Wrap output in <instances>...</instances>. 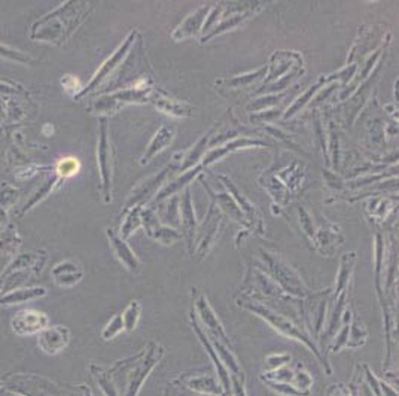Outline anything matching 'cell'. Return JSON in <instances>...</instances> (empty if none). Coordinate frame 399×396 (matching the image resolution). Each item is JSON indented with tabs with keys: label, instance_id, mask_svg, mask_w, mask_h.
<instances>
[{
	"label": "cell",
	"instance_id": "f35d334b",
	"mask_svg": "<svg viewBox=\"0 0 399 396\" xmlns=\"http://www.w3.org/2000/svg\"><path fill=\"white\" fill-rule=\"evenodd\" d=\"M93 375L96 377L98 386L102 388V390L105 392L106 396H120V392H118L116 386L112 382L111 377H109L107 371H103V370H100V368H98L96 373H93Z\"/></svg>",
	"mask_w": 399,
	"mask_h": 396
},
{
	"label": "cell",
	"instance_id": "1f68e13d",
	"mask_svg": "<svg viewBox=\"0 0 399 396\" xmlns=\"http://www.w3.org/2000/svg\"><path fill=\"white\" fill-rule=\"evenodd\" d=\"M355 261H356L355 252H350V254H346L341 258L340 272L337 276V285H335V296H338L341 292L347 291L353 268H355Z\"/></svg>",
	"mask_w": 399,
	"mask_h": 396
},
{
	"label": "cell",
	"instance_id": "4fadbf2b",
	"mask_svg": "<svg viewBox=\"0 0 399 396\" xmlns=\"http://www.w3.org/2000/svg\"><path fill=\"white\" fill-rule=\"evenodd\" d=\"M50 325V319L47 314L39 310H21L18 311L11 320V328L17 336L30 337L39 334Z\"/></svg>",
	"mask_w": 399,
	"mask_h": 396
},
{
	"label": "cell",
	"instance_id": "4dcf8cb0",
	"mask_svg": "<svg viewBox=\"0 0 399 396\" xmlns=\"http://www.w3.org/2000/svg\"><path fill=\"white\" fill-rule=\"evenodd\" d=\"M180 382H184L185 386L191 388L193 390L207 393V395H219L222 393L219 386H216L215 380L208 375H184L180 377Z\"/></svg>",
	"mask_w": 399,
	"mask_h": 396
},
{
	"label": "cell",
	"instance_id": "83f0119b",
	"mask_svg": "<svg viewBox=\"0 0 399 396\" xmlns=\"http://www.w3.org/2000/svg\"><path fill=\"white\" fill-rule=\"evenodd\" d=\"M21 245H23V240L17 231V227L12 223H9L8 227L0 232V252L5 254L6 256L15 258L18 255V250H20Z\"/></svg>",
	"mask_w": 399,
	"mask_h": 396
},
{
	"label": "cell",
	"instance_id": "d6986e66",
	"mask_svg": "<svg viewBox=\"0 0 399 396\" xmlns=\"http://www.w3.org/2000/svg\"><path fill=\"white\" fill-rule=\"evenodd\" d=\"M191 323H193V328H194V331L197 332V336H198L200 341H202L203 346L206 347V350L208 352V355H211V358H212V361H213V364H215V366H216V370H217V374H219V379H221V382H222V384H224L225 396H226V395H230V392H231L230 373L226 371V368H225L224 364L221 362V359H219V356H217L216 350H215V347H213V344H212V341H211V338H208V336L206 334V331H204L202 327H200V323H198V319H197V316H195L194 310H193V313H191Z\"/></svg>",
	"mask_w": 399,
	"mask_h": 396
},
{
	"label": "cell",
	"instance_id": "f1b7e54d",
	"mask_svg": "<svg viewBox=\"0 0 399 396\" xmlns=\"http://www.w3.org/2000/svg\"><path fill=\"white\" fill-rule=\"evenodd\" d=\"M215 131H216V125H215V127L211 131H207L204 134V136L195 143L194 148L191 151H189L188 154L184 155V161H182V164H180V168H179L180 172H186L188 168H193L194 164L198 163L200 158H203L204 152H206V149L208 146V143H211L212 138L215 136V134H213Z\"/></svg>",
	"mask_w": 399,
	"mask_h": 396
},
{
	"label": "cell",
	"instance_id": "44dd1931",
	"mask_svg": "<svg viewBox=\"0 0 399 396\" xmlns=\"http://www.w3.org/2000/svg\"><path fill=\"white\" fill-rule=\"evenodd\" d=\"M200 181H202L203 186L206 188V191H207L208 194H211L213 203H217V209H219V210H224L226 214L230 216L231 219H234L235 222H239V223L241 225V227H244L246 230L250 228V225H249L248 219L244 218L243 212L239 209V206L235 204V201L233 200V197H231L230 194H226V192L216 194V192L212 190V188L206 184V181H204L203 177L200 179Z\"/></svg>",
	"mask_w": 399,
	"mask_h": 396
},
{
	"label": "cell",
	"instance_id": "bcb514c9",
	"mask_svg": "<svg viewBox=\"0 0 399 396\" xmlns=\"http://www.w3.org/2000/svg\"><path fill=\"white\" fill-rule=\"evenodd\" d=\"M42 131H43V134H47V136H51L52 131H54L52 125H51V124H45V125H43V129H42Z\"/></svg>",
	"mask_w": 399,
	"mask_h": 396
},
{
	"label": "cell",
	"instance_id": "ab89813d",
	"mask_svg": "<svg viewBox=\"0 0 399 396\" xmlns=\"http://www.w3.org/2000/svg\"><path fill=\"white\" fill-rule=\"evenodd\" d=\"M122 331H125L124 327V319H122V314H115V316L107 322V325L105 327L103 332H102V337L105 340H112L115 338L118 334H121Z\"/></svg>",
	"mask_w": 399,
	"mask_h": 396
},
{
	"label": "cell",
	"instance_id": "5b68a950",
	"mask_svg": "<svg viewBox=\"0 0 399 396\" xmlns=\"http://www.w3.org/2000/svg\"><path fill=\"white\" fill-rule=\"evenodd\" d=\"M262 258H264L268 265V272L271 277L280 285V289L289 292L291 295L296 296V298H304L307 295V287L304 286L301 277H299L298 273L291 267V264H288L282 256L266 250H262Z\"/></svg>",
	"mask_w": 399,
	"mask_h": 396
},
{
	"label": "cell",
	"instance_id": "836d02e7",
	"mask_svg": "<svg viewBox=\"0 0 399 396\" xmlns=\"http://www.w3.org/2000/svg\"><path fill=\"white\" fill-rule=\"evenodd\" d=\"M267 75V67H261L250 74H244L241 76H234L231 79H226V87L228 88H244L249 87L253 82H257L262 76Z\"/></svg>",
	"mask_w": 399,
	"mask_h": 396
},
{
	"label": "cell",
	"instance_id": "5bb4252c",
	"mask_svg": "<svg viewBox=\"0 0 399 396\" xmlns=\"http://www.w3.org/2000/svg\"><path fill=\"white\" fill-rule=\"evenodd\" d=\"M222 181V184L228 188V191H230V195L233 197V200L235 201V204L239 206V209L243 212L244 214V218L248 219L249 225H250V228L253 230H257L259 234H264V222H262V218H261V213L258 212V209L255 207V204L250 203L249 201V198L244 195L237 186L234 185V182L231 181L230 177H226L224 175H219L217 176Z\"/></svg>",
	"mask_w": 399,
	"mask_h": 396
},
{
	"label": "cell",
	"instance_id": "30bf717a",
	"mask_svg": "<svg viewBox=\"0 0 399 396\" xmlns=\"http://www.w3.org/2000/svg\"><path fill=\"white\" fill-rule=\"evenodd\" d=\"M221 223H222V212L217 209L216 203L212 201L211 207H208V212H207L206 219L202 225V228H200V231H198L197 248L194 249L193 259L202 261L207 255L208 249L212 248V245L217 237V234H219Z\"/></svg>",
	"mask_w": 399,
	"mask_h": 396
},
{
	"label": "cell",
	"instance_id": "60d3db41",
	"mask_svg": "<svg viewBox=\"0 0 399 396\" xmlns=\"http://www.w3.org/2000/svg\"><path fill=\"white\" fill-rule=\"evenodd\" d=\"M0 57H5L8 60H15V61H20V63H27V61L32 60L30 56H25V54L20 52V51H14L11 48L3 47V45H0Z\"/></svg>",
	"mask_w": 399,
	"mask_h": 396
},
{
	"label": "cell",
	"instance_id": "7402d4cb",
	"mask_svg": "<svg viewBox=\"0 0 399 396\" xmlns=\"http://www.w3.org/2000/svg\"><path fill=\"white\" fill-rule=\"evenodd\" d=\"M249 146H267V143L261 142V140L246 139V138L231 140L228 143H225L224 146H217L216 149H213V151L208 152V154H206L204 158H203V163L200 164V166H202L203 168H206L211 164L216 163V161H219L221 158H224L225 155H228L230 152H234V151H237V149H243V148H249Z\"/></svg>",
	"mask_w": 399,
	"mask_h": 396
},
{
	"label": "cell",
	"instance_id": "7c38bea8",
	"mask_svg": "<svg viewBox=\"0 0 399 396\" xmlns=\"http://www.w3.org/2000/svg\"><path fill=\"white\" fill-rule=\"evenodd\" d=\"M193 296H194V307L193 309H195V311L198 313L200 319H202L203 325H204L206 334L213 337V338H216V340H219L221 343H224L225 346L231 347L230 340H228V337H226V334H225V329L221 325V320L217 319L216 313L211 307V304L207 302L206 296L203 294H200L195 289V287L193 289Z\"/></svg>",
	"mask_w": 399,
	"mask_h": 396
},
{
	"label": "cell",
	"instance_id": "d4e9b609",
	"mask_svg": "<svg viewBox=\"0 0 399 396\" xmlns=\"http://www.w3.org/2000/svg\"><path fill=\"white\" fill-rule=\"evenodd\" d=\"M175 136H176V130L173 125H170V124L162 125V127L155 133V136H153L152 140L149 142V145L140 160V164L144 166L147 163H149V161L157 154H160L161 151H164L170 143L173 142Z\"/></svg>",
	"mask_w": 399,
	"mask_h": 396
},
{
	"label": "cell",
	"instance_id": "52a82bcc",
	"mask_svg": "<svg viewBox=\"0 0 399 396\" xmlns=\"http://www.w3.org/2000/svg\"><path fill=\"white\" fill-rule=\"evenodd\" d=\"M153 87V85H152ZM122 88L121 91H115L109 96H103L94 100L91 104L93 112L97 113H109L116 112L121 109V106L130 104V103H149V94L151 88Z\"/></svg>",
	"mask_w": 399,
	"mask_h": 396
},
{
	"label": "cell",
	"instance_id": "7bdbcfd3",
	"mask_svg": "<svg viewBox=\"0 0 399 396\" xmlns=\"http://www.w3.org/2000/svg\"><path fill=\"white\" fill-rule=\"evenodd\" d=\"M61 85L65 87V89L67 93L70 94H74L76 96V91L80 88V84H79V80L75 78V76H72V75H66L65 78H61Z\"/></svg>",
	"mask_w": 399,
	"mask_h": 396
},
{
	"label": "cell",
	"instance_id": "ac0fdd59",
	"mask_svg": "<svg viewBox=\"0 0 399 396\" xmlns=\"http://www.w3.org/2000/svg\"><path fill=\"white\" fill-rule=\"evenodd\" d=\"M106 236L109 239V243H111V248L115 256L121 261L124 267L133 274L140 273L142 263L139 261V258L134 255V252L130 249V246L127 245V241L120 237V234H116L112 228H107Z\"/></svg>",
	"mask_w": 399,
	"mask_h": 396
},
{
	"label": "cell",
	"instance_id": "d6a6232c",
	"mask_svg": "<svg viewBox=\"0 0 399 396\" xmlns=\"http://www.w3.org/2000/svg\"><path fill=\"white\" fill-rule=\"evenodd\" d=\"M142 209H143V206H136V207H131L130 210L124 212L125 218L122 221L121 234H120V237L122 240L129 239L131 234L142 225Z\"/></svg>",
	"mask_w": 399,
	"mask_h": 396
},
{
	"label": "cell",
	"instance_id": "f6af8a7d",
	"mask_svg": "<svg viewBox=\"0 0 399 396\" xmlns=\"http://www.w3.org/2000/svg\"><path fill=\"white\" fill-rule=\"evenodd\" d=\"M8 221V210H5L2 206H0V227H3V223Z\"/></svg>",
	"mask_w": 399,
	"mask_h": 396
},
{
	"label": "cell",
	"instance_id": "8992f818",
	"mask_svg": "<svg viewBox=\"0 0 399 396\" xmlns=\"http://www.w3.org/2000/svg\"><path fill=\"white\" fill-rule=\"evenodd\" d=\"M97 163L102 179V195L105 203L112 201V145L109 139L107 116L98 120V140H97Z\"/></svg>",
	"mask_w": 399,
	"mask_h": 396
},
{
	"label": "cell",
	"instance_id": "e575fe53",
	"mask_svg": "<svg viewBox=\"0 0 399 396\" xmlns=\"http://www.w3.org/2000/svg\"><path fill=\"white\" fill-rule=\"evenodd\" d=\"M60 181V177L56 175V176H51L48 181H45L42 185H41V190L36 192L29 201L25 203V206L23 207V210L20 212V216H23L25 212H29L32 207H34V204H38L41 200H43L45 197H47L51 191H52V188L57 185V182Z\"/></svg>",
	"mask_w": 399,
	"mask_h": 396
},
{
	"label": "cell",
	"instance_id": "484cf974",
	"mask_svg": "<svg viewBox=\"0 0 399 396\" xmlns=\"http://www.w3.org/2000/svg\"><path fill=\"white\" fill-rule=\"evenodd\" d=\"M203 167L202 166H195V167H193V168H189V170H186V172H184L182 173V176H179V177H176L175 181H171L164 190H162L155 198H153V201H152V204L151 206H153V204H157V203H161V201H164L166 198H169V197H173L175 194H177L180 190H182V188H185V186H188L189 185V182L191 181H194V179L203 172Z\"/></svg>",
	"mask_w": 399,
	"mask_h": 396
},
{
	"label": "cell",
	"instance_id": "8d00e7d4",
	"mask_svg": "<svg viewBox=\"0 0 399 396\" xmlns=\"http://www.w3.org/2000/svg\"><path fill=\"white\" fill-rule=\"evenodd\" d=\"M20 195H21V191L18 190V188L9 185L6 182L0 184V206H2L5 210L14 207L18 201V198H20Z\"/></svg>",
	"mask_w": 399,
	"mask_h": 396
},
{
	"label": "cell",
	"instance_id": "3957f363",
	"mask_svg": "<svg viewBox=\"0 0 399 396\" xmlns=\"http://www.w3.org/2000/svg\"><path fill=\"white\" fill-rule=\"evenodd\" d=\"M47 252H29V254H18L5 272L0 274V294H6L17 289L23 282L29 278V274H39L45 263H47Z\"/></svg>",
	"mask_w": 399,
	"mask_h": 396
},
{
	"label": "cell",
	"instance_id": "8fae6325",
	"mask_svg": "<svg viewBox=\"0 0 399 396\" xmlns=\"http://www.w3.org/2000/svg\"><path fill=\"white\" fill-rule=\"evenodd\" d=\"M142 225L147 236L152 240L160 241L162 245H173V243L182 239V234L177 230L167 227L160 221V216L155 206H148L142 209Z\"/></svg>",
	"mask_w": 399,
	"mask_h": 396
},
{
	"label": "cell",
	"instance_id": "7a4b0ae2",
	"mask_svg": "<svg viewBox=\"0 0 399 396\" xmlns=\"http://www.w3.org/2000/svg\"><path fill=\"white\" fill-rule=\"evenodd\" d=\"M237 304L240 305V307L258 314L259 318H262L266 322H268L271 327H273L274 329H277L280 334H283L285 337L295 338L298 341H303V343L316 355V358L319 359V362L323 365V370L326 371V374H328V375L332 374V370H331L328 361H326V359L322 356L321 350L316 347L314 341L310 337H308V334H305L303 329H299L296 325H294V323L289 320L288 318L282 316L280 313L273 311L271 309H268L267 305L261 304L257 300H252V298H249V300L248 298L237 300Z\"/></svg>",
	"mask_w": 399,
	"mask_h": 396
},
{
	"label": "cell",
	"instance_id": "4316f807",
	"mask_svg": "<svg viewBox=\"0 0 399 396\" xmlns=\"http://www.w3.org/2000/svg\"><path fill=\"white\" fill-rule=\"evenodd\" d=\"M47 295L45 287H23V289H14L0 296V305H15L39 300Z\"/></svg>",
	"mask_w": 399,
	"mask_h": 396
},
{
	"label": "cell",
	"instance_id": "9c48e42d",
	"mask_svg": "<svg viewBox=\"0 0 399 396\" xmlns=\"http://www.w3.org/2000/svg\"><path fill=\"white\" fill-rule=\"evenodd\" d=\"M138 36H139L138 30H133V32L129 34V38H127V39L122 42L121 47L118 48V50L114 52V56H112V57H109V58L103 63V66L97 70V74H96L94 78L91 79V82L88 84V87H85V88L80 89V91L75 96L76 100H80V98L85 97L87 94H89L91 91H94L96 88H98L100 85H102V84L105 82V80L114 74V72L116 70V67H120V66H121V63L124 61V58H125L127 56H129V52H130V50H131V45H133V42L136 41V38H138Z\"/></svg>",
	"mask_w": 399,
	"mask_h": 396
},
{
	"label": "cell",
	"instance_id": "d590c367",
	"mask_svg": "<svg viewBox=\"0 0 399 396\" xmlns=\"http://www.w3.org/2000/svg\"><path fill=\"white\" fill-rule=\"evenodd\" d=\"M79 168H80V163L78 161V158L66 157V158H61L57 163L56 173L60 179H69L72 176L78 175Z\"/></svg>",
	"mask_w": 399,
	"mask_h": 396
},
{
	"label": "cell",
	"instance_id": "cb8c5ba5",
	"mask_svg": "<svg viewBox=\"0 0 399 396\" xmlns=\"http://www.w3.org/2000/svg\"><path fill=\"white\" fill-rule=\"evenodd\" d=\"M303 58L294 52H274L273 57H271V65L270 69H267L268 76L264 79V84L273 82L274 79H279L285 72L289 69H292L295 65L301 66Z\"/></svg>",
	"mask_w": 399,
	"mask_h": 396
},
{
	"label": "cell",
	"instance_id": "9a60e30c",
	"mask_svg": "<svg viewBox=\"0 0 399 396\" xmlns=\"http://www.w3.org/2000/svg\"><path fill=\"white\" fill-rule=\"evenodd\" d=\"M38 336L39 349L51 356L63 352L70 343V331L63 325H48Z\"/></svg>",
	"mask_w": 399,
	"mask_h": 396
},
{
	"label": "cell",
	"instance_id": "ffe728a7",
	"mask_svg": "<svg viewBox=\"0 0 399 396\" xmlns=\"http://www.w3.org/2000/svg\"><path fill=\"white\" fill-rule=\"evenodd\" d=\"M211 9H212V5H204L200 9H197L193 15H189L186 20L180 24L173 33H171V38H173L175 41H184L188 38H193V36H197L203 30L204 21L208 12H211Z\"/></svg>",
	"mask_w": 399,
	"mask_h": 396
},
{
	"label": "cell",
	"instance_id": "e0dca14e",
	"mask_svg": "<svg viewBox=\"0 0 399 396\" xmlns=\"http://www.w3.org/2000/svg\"><path fill=\"white\" fill-rule=\"evenodd\" d=\"M149 103L155 106L158 111L171 115V116H191L194 112L193 106L176 100L175 97L169 96L164 89L157 88V87L151 88Z\"/></svg>",
	"mask_w": 399,
	"mask_h": 396
},
{
	"label": "cell",
	"instance_id": "f546056e",
	"mask_svg": "<svg viewBox=\"0 0 399 396\" xmlns=\"http://www.w3.org/2000/svg\"><path fill=\"white\" fill-rule=\"evenodd\" d=\"M255 14V9H249V11H243V12H237V14H234L231 15L228 20H224L221 21L219 24H216L215 25V29H212L208 33H206L203 38H202V43L207 42V41H211L212 38H215L216 34H222L225 32H228V30H233L235 29V27H239L244 20H248V18L250 15Z\"/></svg>",
	"mask_w": 399,
	"mask_h": 396
},
{
	"label": "cell",
	"instance_id": "ba28073f",
	"mask_svg": "<svg viewBox=\"0 0 399 396\" xmlns=\"http://www.w3.org/2000/svg\"><path fill=\"white\" fill-rule=\"evenodd\" d=\"M161 356H162V349L157 343H151L148 349L143 350V353H139L138 361H136L134 365L131 366L133 370H130L131 371L130 379L125 384L127 386L125 396H138L142 388V383L153 370V366L160 362Z\"/></svg>",
	"mask_w": 399,
	"mask_h": 396
},
{
	"label": "cell",
	"instance_id": "277c9868",
	"mask_svg": "<svg viewBox=\"0 0 399 396\" xmlns=\"http://www.w3.org/2000/svg\"><path fill=\"white\" fill-rule=\"evenodd\" d=\"M184 161V154L182 152H177V154L173 155L170 163L166 164V167L161 170L160 173L153 175L151 177H148L147 181H143L140 185H138L131 191L129 200L125 201V207H124V212L130 210L131 207L136 206H143L144 203H148L151 198L157 194L158 188L164 184L167 179L173 175L176 170L180 168V164H182Z\"/></svg>",
	"mask_w": 399,
	"mask_h": 396
},
{
	"label": "cell",
	"instance_id": "603a6c76",
	"mask_svg": "<svg viewBox=\"0 0 399 396\" xmlns=\"http://www.w3.org/2000/svg\"><path fill=\"white\" fill-rule=\"evenodd\" d=\"M52 278L60 287H74L76 283L83 280L84 270L76 263L72 261H65L52 268Z\"/></svg>",
	"mask_w": 399,
	"mask_h": 396
},
{
	"label": "cell",
	"instance_id": "6da1fadb",
	"mask_svg": "<svg viewBox=\"0 0 399 396\" xmlns=\"http://www.w3.org/2000/svg\"><path fill=\"white\" fill-rule=\"evenodd\" d=\"M85 2H66L33 25L32 38L60 45L65 42L87 15Z\"/></svg>",
	"mask_w": 399,
	"mask_h": 396
},
{
	"label": "cell",
	"instance_id": "2e32d148",
	"mask_svg": "<svg viewBox=\"0 0 399 396\" xmlns=\"http://www.w3.org/2000/svg\"><path fill=\"white\" fill-rule=\"evenodd\" d=\"M180 225H182V237L186 240V246L189 254H194V237L197 234V219H195V212H194V204H193V197L189 188L185 190V194L180 200Z\"/></svg>",
	"mask_w": 399,
	"mask_h": 396
},
{
	"label": "cell",
	"instance_id": "74e56055",
	"mask_svg": "<svg viewBox=\"0 0 399 396\" xmlns=\"http://www.w3.org/2000/svg\"><path fill=\"white\" fill-rule=\"evenodd\" d=\"M140 304L138 301H131L129 304V307L122 314V319H124V327L125 331H134L136 325H138L139 318H140Z\"/></svg>",
	"mask_w": 399,
	"mask_h": 396
},
{
	"label": "cell",
	"instance_id": "b9f144b4",
	"mask_svg": "<svg viewBox=\"0 0 399 396\" xmlns=\"http://www.w3.org/2000/svg\"><path fill=\"white\" fill-rule=\"evenodd\" d=\"M289 361H291V356L289 355H273V356H268L267 358V365H268V371H274V370H279L280 366L288 364Z\"/></svg>",
	"mask_w": 399,
	"mask_h": 396
},
{
	"label": "cell",
	"instance_id": "ee69618b",
	"mask_svg": "<svg viewBox=\"0 0 399 396\" xmlns=\"http://www.w3.org/2000/svg\"><path fill=\"white\" fill-rule=\"evenodd\" d=\"M326 396H352V393L344 384H334L328 389Z\"/></svg>",
	"mask_w": 399,
	"mask_h": 396
}]
</instances>
